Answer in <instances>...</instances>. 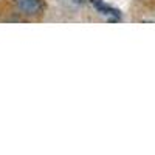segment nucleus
Wrapping results in <instances>:
<instances>
[{
    "label": "nucleus",
    "instance_id": "f03ea898",
    "mask_svg": "<svg viewBox=\"0 0 155 155\" xmlns=\"http://www.w3.org/2000/svg\"><path fill=\"white\" fill-rule=\"evenodd\" d=\"M93 5L102 12V14H106V16H110L112 20H116V19H120V12L116 11V9H112L110 6H107L106 3H102L101 0H93Z\"/></svg>",
    "mask_w": 155,
    "mask_h": 155
},
{
    "label": "nucleus",
    "instance_id": "f257e3e1",
    "mask_svg": "<svg viewBox=\"0 0 155 155\" xmlns=\"http://www.w3.org/2000/svg\"><path fill=\"white\" fill-rule=\"evenodd\" d=\"M17 9L25 16H39L44 11L42 0H14Z\"/></svg>",
    "mask_w": 155,
    "mask_h": 155
}]
</instances>
